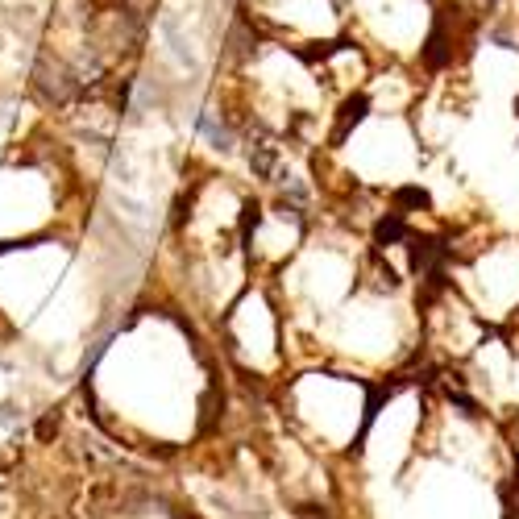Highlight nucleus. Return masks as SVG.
Returning <instances> with one entry per match:
<instances>
[{
    "mask_svg": "<svg viewBox=\"0 0 519 519\" xmlns=\"http://www.w3.org/2000/svg\"><path fill=\"white\" fill-rule=\"evenodd\" d=\"M366 374L353 370H312L299 374L283 387V407L295 436L316 453L345 457L358 453L362 432L370 424V395H366Z\"/></svg>",
    "mask_w": 519,
    "mask_h": 519,
    "instance_id": "obj_1",
    "label": "nucleus"
},
{
    "mask_svg": "<svg viewBox=\"0 0 519 519\" xmlns=\"http://www.w3.org/2000/svg\"><path fill=\"white\" fill-rule=\"evenodd\" d=\"M432 0H345V30L374 63L407 67L432 42Z\"/></svg>",
    "mask_w": 519,
    "mask_h": 519,
    "instance_id": "obj_2",
    "label": "nucleus"
},
{
    "mask_svg": "<svg viewBox=\"0 0 519 519\" xmlns=\"http://www.w3.org/2000/svg\"><path fill=\"white\" fill-rule=\"evenodd\" d=\"M457 291L486 324H511L519 316V241H495L461 266Z\"/></svg>",
    "mask_w": 519,
    "mask_h": 519,
    "instance_id": "obj_3",
    "label": "nucleus"
},
{
    "mask_svg": "<svg viewBox=\"0 0 519 519\" xmlns=\"http://www.w3.org/2000/svg\"><path fill=\"white\" fill-rule=\"evenodd\" d=\"M250 21L266 38L320 50L345 38V0H250Z\"/></svg>",
    "mask_w": 519,
    "mask_h": 519,
    "instance_id": "obj_4",
    "label": "nucleus"
},
{
    "mask_svg": "<svg viewBox=\"0 0 519 519\" xmlns=\"http://www.w3.org/2000/svg\"><path fill=\"white\" fill-rule=\"evenodd\" d=\"M308 233H312L308 212L283 196L270 204H250V212H245V254H250L254 270H262L266 279L279 275L299 254Z\"/></svg>",
    "mask_w": 519,
    "mask_h": 519,
    "instance_id": "obj_5",
    "label": "nucleus"
},
{
    "mask_svg": "<svg viewBox=\"0 0 519 519\" xmlns=\"http://www.w3.org/2000/svg\"><path fill=\"white\" fill-rule=\"evenodd\" d=\"M399 412L403 407H395V399H387L382 407H374L370 412V432H382V436H399ZM424 424H428V407H420V412L407 420V428H403V445H391V478H403V470L416 461V453H420V445H424Z\"/></svg>",
    "mask_w": 519,
    "mask_h": 519,
    "instance_id": "obj_6",
    "label": "nucleus"
}]
</instances>
